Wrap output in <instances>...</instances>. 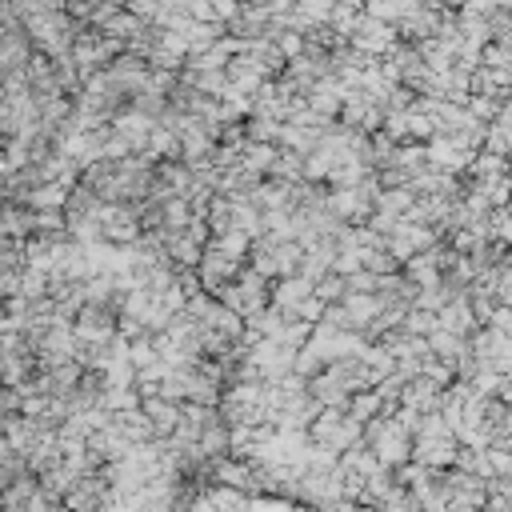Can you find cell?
<instances>
[{"label":"cell","instance_id":"6da1fadb","mask_svg":"<svg viewBox=\"0 0 512 512\" xmlns=\"http://www.w3.org/2000/svg\"><path fill=\"white\" fill-rule=\"evenodd\" d=\"M24 28H28V40H32V48L40 52V56H64V52H72V40H76V32H80V24L60 8V12H36V16H28L24 20Z\"/></svg>","mask_w":512,"mask_h":512},{"label":"cell","instance_id":"7a4b0ae2","mask_svg":"<svg viewBox=\"0 0 512 512\" xmlns=\"http://www.w3.org/2000/svg\"><path fill=\"white\" fill-rule=\"evenodd\" d=\"M360 436V420L356 416H344V412H324L316 424H312V440L328 452H340V448H352V440Z\"/></svg>","mask_w":512,"mask_h":512},{"label":"cell","instance_id":"3957f363","mask_svg":"<svg viewBox=\"0 0 512 512\" xmlns=\"http://www.w3.org/2000/svg\"><path fill=\"white\" fill-rule=\"evenodd\" d=\"M32 40H28V28L20 20H4L0 24V76L4 72H20L28 60H32Z\"/></svg>","mask_w":512,"mask_h":512}]
</instances>
